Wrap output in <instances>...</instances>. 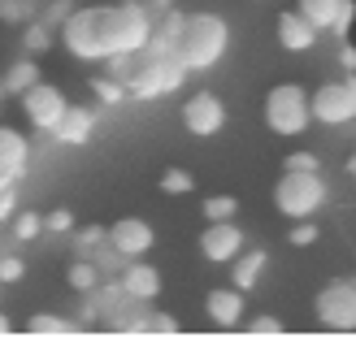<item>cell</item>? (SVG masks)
<instances>
[{
	"label": "cell",
	"instance_id": "6da1fadb",
	"mask_svg": "<svg viewBox=\"0 0 356 338\" xmlns=\"http://www.w3.org/2000/svg\"><path fill=\"white\" fill-rule=\"evenodd\" d=\"M152 31V9L139 0H122V5H74L70 17L57 26L61 44L70 57L79 61H104L109 52H139L148 44Z\"/></svg>",
	"mask_w": 356,
	"mask_h": 338
},
{
	"label": "cell",
	"instance_id": "7a4b0ae2",
	"mask_svg": "<svg viewBox=\"0 0 356 338\" xmlns=\"http://www.w3.org/2000/svg\"><path fill=\"white\" fill-rule=\"evenodd\" d=\"M226 48H230L226 17H218V13H187L174 57L187 65V74H204V69H213L226 57Z\"/></svg>",
	"mask_w": 356,
	"mask_h": 338
},
{
	"label": "cell",
	"instance_id": "3957f363",
	"mask_svg": "<svg viewBox=\"0 0 356 338\" xmlns=\"http://www.w3.org/2000/svg\"><path fill=\"white\" fill-rule=\"evenodd\" d=\"M326 200H330V187H326V178H322V169L317 174H296V169H287L278 178V187H274V204H278V212L282 217H317V212L326 208Z\"/></svg>",
	"mask_w": 356,
	"mask_h": 338
},
{
	"label": "cell",
	"instance_id": "277c9868",
	"mask_svg": "<svg viewBox=\"0 0 356 338\" xmlns=\"http://www.w3.org/2000/svg\"><path fill=\"white\" fill-rule=\"evenodd\" d=\"M309 92L300 83H278L265 92V126L278 139H296L309 130Z\"/></svg>",
	"mask_w": 356,
	"mask_h": 338
},
{
	"label": "cell",
	"instance_id": "5b68a950",
	"mask_svg": "<svg viewBox=\"0 0 356 338\" xmlns=\"http://www.w3.org/2000/svg\"><path fill=\"white\" fill-rule=\"evenodd\" d=\"M187 78L191 74H187V65L178 57H144V52H139V69H135V78L127 83V100H139V104L161 100V96L178 92Z\"/></svg>",
	"mask_w": 356,
	"mask_h": 338
},
{
	"label": "cell",
	"instance_id": "8992f818",
	"mask_svg": "<svg viewBox=\"0 0 356 338\" xmlns=\"http://www.w3.org/2000/svg\"><path fill=\"white\" fill-rule=\"evenodd\" d=\"M309 117L326 121V126H348L356 117V83H352V74L343 83H322L317 87L309 96Z\"/></svg>",
	"mask_w": 356,
	"mask_h": 338
},
{
	"label": "cell",
	"instance_id": "52a82bcc",
	"mask_svg": "<svg viewBox=\"0 0 356 338\" xmlns=\"http://www.w3.org/2000/svg\"><path fill=\"white\" fill-rule=\"evenodd\" d=\"M317 321L326 330H339V334L356 330V282L352 278H339L330 287H322V295H317Z\"/></svg>",
	"mask_w": 356,
	"mask_h": 338
},
{
	"label": "cell",
	"instance_id": "ba28073f",
	"mask_svg": "<svg viewBox=\"0 0 356 338\" xmlns=\"http://www.w3.org/2000/svg\"><path fill=\"white\" fill-rule=\"evenodd\" d=\"M17 100H22V113H26V121H31L40 135H48L52 126H57V117L65 113V104H70L61 87H52V83H44V78L31 83Z\"/></svg>",
	"mask_w": 356,
	"mask_h": 338
},
{
	"label": "cell",
	"instance_id": "9c48e42d",
	"mask_svg": "<svg viewBox=\"0 0 356 338\" xmlns=\"http://www.w3.org/2000/svg\"><path fill=\"white\" fill-rule=\"evenodd\" d=\"M183 126L195 139H213V135L226 126V104H222V96L218 92H195L183 104Z\"/></svg>",
	"mask_w": 356,
	"mask_h": 338
},
{
	"label": "cell",
	"instance_id": "30bf717a",
	"mask_svg": "<svg viewBox=\"0 0 356 338\" xmlns=\"http://www.w3.org/2000/svg\"><path fill=\"white\" fill-rule=\"evenodd\" d=\"M96 121H100V113H96V109H87V104H65V113L57 117V126L48 130V139H52V144L83 148V144H92Z\"/></svg>",
	"mask_w": 356,
	"mask_h": 338
},
{
	"label": "cell",
	"instance_id": "8fae6325",
	"mask_svg": "<svg viewBox=\"0 0 356 338\" xmlns=\"http://www.w3.org/2000/svg\"><path fill=\"white\" fill-rule=\"evenodd\" d=\"M239 247H243V230L235 226V217H226V221H204L200 252H204L209 264H230Z\"/></svg>",
	"mask_w": 356,
	"mask_h": 338
},
{
	"label": "cell",
	"instance_id": "7c38bea8",
	"mask_svg": "<svg viewBox=\"0 0 356 338\" xmlns=\"http://www.w3.org/2000/svg\"><path fill=\"white\" fill-rule=\"evenodd\" d=\"M113 282H118V291L127 295V299H144V304H152V299L161 295V273H156L144 256L127 260V264L113 273Z\"/></svg>",
	"mask_w": 356,
	"mask_h": 338
},
{
	"label": "cell",
	"instance_id": "4fadbf2b",
	"mask_svg": "<svg viewBox=\"0 0 356 338\" xmlns=\"http://www.w3.org/2000/svg\"><path fill=\"white\" fill-rule=\"evenodd\" d=\"M104 239H109L127 260L148 256V252H152V243H156L152 226H148V221H139V217H122V221H113L109 230H104Z\"/></svg>",
	"mask_w": 356,
	"mask_h": 338
},
{
	"label": "cell",
	"instance_id": "5bb4252c",
	"mask_svg": "<svg viewBox=\"0 0 356 338\" xmlns=\"http://www.w3.org/2000/svg\"><path fill=\"white\" fill-rule=\"evenodd\" d=\"M243 291L239 287H218V291H209L204 295V316H209V326H218V330H235L243 321Z\"/></svg>",
	"mask_w": 356,
	"mask_h": 338
},
{
	"label": "cell",
	"instance_id": "9a60e30c",
	"mask_svg": "<svg viewBox=\"0 0 356 338\" xmlns=\"http://www.w3.org/2000/svg\"><path fill=\"white\" fill-rule=\"evenodd\" d=\"M0 169H9L13 178H26L31 169V139L5 121H0Z\"/></svg>",
	"mask_w": 356,
	"mask_h": 338
},
{
	"label": "cell",
	"instance_id": "2e32d148",
	"mask_svg": "<svg viewBox=\"0 0 356 338\" xmlns=\"http://www.w3.org/2000/svg\"><path fill=\"white\" fill-rule=\"evenodd\" d=\"M317 31L309 17H300L296 9H287V13H278V48H287V52H309L313 44H317Z\"/></svg>",
	"mask_w": 356,
	"mask_h": 338
},
{
	"label": "cell",
	"instance_id": "e0dca14e",
	"mask_svg": "<svg viewBox=\"0 0 356 338\" xmlns=\"http://www.w3.org/2000/svg\"><path fill=\"white\" fill-rule=\"evenodd\" d=\"M230 264H235V273H230V287H239V291L248 295V291L261 282L265 264H270V252H265V247H239Z\"/></svg>",
	"mask_w": 356,
	"mask_h": 338
},
{
	"label": "cell",
	"instance_id": "ac0fdd59",
	"mask_svg": "<svg viewBox=\"0 0 356 338\" xmlns=\"http://www.w3.org/2000/svg\"><path fill=\"white\" fill-rule=\"evenodd\" d=\"M31 83H40V65H35V57L13 61L5 69V78H0V100H5V96H22Z\"/></svg>",
	"mask_w": 356,
	"mask_h": 338
},
{
	"label": "cell",
	"instance_id": "d6986e66",
	"mask_svg": "<svg viewBox=\"0 0 356 338\" xmlns=\"http://www.w3.org/2000/svg\"><path fill=\"white\" fill-rule=\"evenodd\" d=\"M79 330H83L79 321H65V316H52V312H31V321H26V334L35 338H70Z\"/></svg>",
	"mask_w": 356,
	"mask_h": 338
},
{
	"label": "cell",
	"instance_id": "ffe728a7",
	"mask_svg": "<svg viewBox=\"0 0 356 338\" xmlns=\"http://www.w3.org/2000/svg\"><path fill=\"white\" fill-rule=\"evenodd\" d=\"M343 5H348V0H296V13H300V17H309L317 31H330V22L339 17Z\"/></svg>",
	"mask_w": 356,
	"mask_h": 338
},
{
	"label": "cell",
	"instance_id": "44dd1931",
	"mask_svg": "<svg viewBox=\"0 0 356 338\" xmlns=\"http://www.w3.org/2000/svg\"><path fill=\"white\" fill-rule=\"evenodd\" d=\"M52 35H57V31H48L40 17H31V22H22V52H26V57H40V52L52 48Z\"/></svg>",
	"mask_w": 356,
	"mask_h": 338
},
{
	"label": "cell",
	"instance_id": "7402d4cb",
	"mask_svg": "<svg viewBox=\"0 0 356 338\" xmlns=\"http://www.w3.org/2000/svg\"><path fill=\"white\" fill-rule=\"evenodd\" d=\"M100 65H104V74H109L113 83L127 87V83L135 78V69H139V52H109Z\"/></svg>",
	"mask_w": 356,
	"mask_h": 338
},
{
	"label": "cell",
	"instance_id": "603a6c76",
	"mask_svg": "<svg viewBox=\"0 0 356 338\" xmlns=\"http://www.w3.org/2000/svg\"><path fill=\"white\" fill-rule=\"evenodd\" d=\"M87 260H92L96 269H100V278H113V273L122 269V264H127V256H122L109 239H100V243L92 247V252H87Z\"/></svg>",
	"mask_w": 356,
	"mask_h": 338
},
{
	"label": "cell",
	"instance_id": "cb8c5ba5",
	"mask_svg": "<svg viewBox=\"0 0 356 338\" xmlns=\"http://www.w3.org/2000/svg\"><path fill=\"white\" fill-rule=\"evenodd\" d=\"M9 226H13V239L17 243H35L44 235V221H40V212L35 208H17L13 217H9Z\"/></svg>",
	"mask_w": 356,
	"mask_h": 338
},
{
	"label": "cell",
	"instance_id": "d4e9b609",
	"mask_svg": "<svg viewBox=\"0 0 356 338\" xmlns=\"http://www.w3.org/2000/svg\"><path fill=\"white\" fill-rule=\"evenodd\" d=\"M65 282H70V291H79V295H83V291H92L96 282H100V269H96V264L87 260V256H79V260H70Z\"/></svg>",
	"mask_w": 356,
	"mask_h": 338
},
{
	"label": "cell",
	"instance_id": "484cf974",
	"mask_svg": "<svg viewBox=\"0 0 356 338\" xmlns=\"http://www.w3.org/2000/svg\"><path fill=\"white\" fill-rule=\"evenodd\" d=\"M35 13H40V0H0V22H9V26L31 22Z\"/></svg>",
	"mask_w": 356,
	"mask_h": 338
},
{
	"label": "cell",
	"instance_id": "4316f807",
	"mask_svg": "<svg viewBox=\"0 0 356 338\" xmlns=\"http://www.w3.org/2000/svg\"><path fill=\"white\" fill-rule=\"evenodd\" d=\"M92 96L104 104V109H113V104H127V87L113 83L109 74H96V78H92Z\"/></svg>",
	"mask_w": 356,
	"mask_h": 338
},
{
	"label": "cell",
	"instance_id": "83f0119b",
	"mask_svg": "<svg viewBox=\"0 0 356 338\" xmlns=\"http://www.w3.org/2000/svg\"><path fill=\"white\" fill-rule=\"evenodd\" d=\"M200 212H204V221H226V217L239 212V200L235 195H209V200L200 204Z\"/></svg>",
	"mask_w": 356,
	"mask_h": 338
},
{
	"label": "cell",
	"instance_id": "f1b7e54d",
	"mask_svg": "<svg viewBox=\"0 0 356 338\" xmlns=\"http://www.w3.org/2000/svg\"><path fill=\"white\" fill-rule=\"evenodd\" d=\"M317 239H322V230H317L313 217H296V221H291V235H287L291 247H313Z\"/></svg>",
	"mask_w": 356,
	"mask_h": 338
},
{
	"label": "cell",
	"instance_id": "f546056e",
	"mask_svg": "<svg viewBox=\"0 0 356 338\" xmlns=\"http://www.w3.org/2000/svg\"><path fill=\"white\" fill-rule=\"evenodd\" d=\"M161 191L165 195H191L195 191V174H187V169H165L161 174Z\"/></svg>",
	"mask_w": 356,
	"mask_h": 338
},
{
	"label": "cell",
	"instance_id": "4dcf8cb0",
	"mask_svg": "<svg viewBox=\"0 0 356 338\" xmlns=\"http://www.w3.org/2000/svg\"><path fill=\"white\" fill-rule=\"evenodd\" d=\"M104 239V226H83V230H70V247H74L79 256H87L92 247Z\"/></svg>",
	"mask_w": 356,
	"mask_h": 338
},
{
	"label": "cell",
	"instance_id": "1f68e13d",
	"mask_svg": "<svg viewBox=\"0 0 356 338\" xmlns=\"http://www.w3.org/2000/svg\"><path fill=\"white\" fill-rule=\"evenodd\" d=\"M44 230L48 235H70L74 230V208H52V212H44Z\"/></svg>",
	"mask_w": 356,
	"mask_h": 338
},
{
	"label": "cell",
	"instance_id": "d6a6232c",
	"mask_svg": "<svg viewBox=\"0 0 356 338\" xmlns=\"http://www.w3.org/2000/svg\"><path fill=\"white\" fill-rule=\"evenodd\" d=\"M70 9H74V0H48L44 13H35V17H40V22H44L48 31H57V26L65 22V17H70Z\"/></svg>",
	"mask_w": 356,
	"mask_h": 338
},
{
	"label": "cell",
	"instance_id": "836d02e7",
	"mask_svg": "<svg viewBox=\"0 0 356 338\" xmlns=\"http://www.w3.org/2000/svg\"><path fill=\"white\" fill-rule=\"evenodd\" d=\"M22 278H26L22 256H0V282H5V287H13V282H22Z\"/></svg>",
	"mask_w": 356,
	"mask_h": 338
},
{
	"label": "cell",
	"instance_id": "e575fe53",
	"mask_svg": "<svg viewBox=\"0 0 356 338\" xmlns=\"http://www.w3.org/2000/svg\"><path fill=\"white\" fill-rule=\"evenodd\" d=\"M282 169H296V174H317V169H322V156H317V152H291Z\"/></svg>",
	"mask_w": 356,
	"mask_h": 338
},
{
	"label": "cell",
	"instance_id": "d590c367",
	"mask_svg": "<svg viewBox=\"0 0 356 338\" xmlns=\"http://www.w3.org/2000/svg\"><path fill=\"white\" fill-rule=\"evenodd\" d=\"M144 334H178V321L170 312H156V308H148V321H144Z\"/></svg>",
	"mask_w": 356,
	"mask_h": 338
},
{
	"label": "cell",
	"instance_id": "8d00e7d4",
	"mask_svg": "<svg viewBox=\"0 0 356 338\" xmlns=\"http://www.w3.org/2000/svg\"><path fill=\"white\" fill-rule=\"evenodd\" d=\"M352 22H356V0H348V5L339 9V17H334V22H330V35H334V40H348Z\"/></svg>",
	"mask_w": 356,
	"mask_h": 338
},
{
	"label": "cell",
	"instance_id": "74e56055",
	"mask_svg": "<svg viewBox=\"0 0 356 338\" xmlns=\"http://www.w3.org/2000/svg\"><path fill=\"white\" fill-rule=\"evenodd\" d=\"M248 334H257V338H265V334H282V321L278 316H252V321L243 326Z\"/></svg>",
	"mask_w": 356,
	"mask_h": 338
},
{
	"label": "cell",
	"instance_id": "f35d334b",
	"mask_svg": "<svg viewBox=\"0 0 356 338\" xmlns=\"http://www.w3.org/2000/svg\"><path fill=\"white\" fill-rule=\"evenodd\" d=\"M17 212V187H0V226Z\"/></svg>",
	"mask_w": 356,
	"mask_h": 338
},
{
	"label": "cell",
	"instance_id": "ab89813d",
	"mask_svg": "<svg viewBox=\"0 0 356 338\" xmlns=\"http://www.w3.org/2000/svg\"><path fill=\"white\" fill-rule=\"evenodd\" d=\"M339 65H343V69H352V65H356V48H352L348 40L339 44Z\"/></svg>",
	"mask_w": 356,
	"mask_h": 338
},
{
	"label": "cell",
	"instance_id": "60d3db41",
	"mask_svg": "<svg viewBox=\"0 0 356 338\" xmlns=\"http://www.w3.org/2000/svg\"><path fill=\"white\" fill-rule=\"evenodd\" d=\"M5 334H13V326H9V316L0 312V338H5Z\"/></svg>",
	"mask_w": 356,
	"mask_h": 338
},
{
	"label": "cell",
	"instance_id": "b9f144b4",
	"mask_svg": "<svg viewBox=\"0 0 356 338\" xmlns=\"http://www.w3.org/2000/svg\"><path fill=\"white\" fill-rule=\"evenodd\" d=\"M152 9H174V0H152Z\"/></svg>",
	"mask_w": 356,
	"mask_h": 338
}]
</instances>
